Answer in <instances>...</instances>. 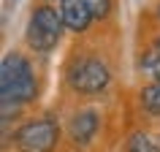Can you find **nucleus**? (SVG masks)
I'll use <instances>...</instances> for the list:
<instances>
[{
    "label": "nucleus",
    "instance_id": "1",
    "mask_svg": "<svg viewBox=\"0 0 160 152\" xmlns=\"http://www.w3.org/2000/svg\"><path fill=\"white\" fill-rule=\"evenodd\" d=\"M35 98H38V76L33 63L17 49L6 52L0 63V103L22 109Z\"/></svg>",
    "mask_w": 160,
    "mask_h": 152
},
{
    "label": "nucleus",
    "instance_id": "2",
    "mask_svg": "<svg viewBox=\"0 0 160 152\" xmlns=\"http://www.w3.org/2000/svg\"><path fill=\"white\" fill-rule=\"evenodd\" d=\"M62 33H65V22H62V14L54 3L33 6L30 17H27V25H25L27 49L35 52V54H49L62 41Z\"/></svg>",
    "mask_w": 160,
    "mask_h": 152
},
{
    "label": "nucleus",
    "instance_id": "3",
    "mask_svg": "<svg viewBox=\"0 0 160 152\" xmlns=\"http://www.w3.org/2000/svg\"><path fill=\"white\" fill-rule=\"evenodd\" d=\"M65 82L76 95H101L111 84V68L106 65V60L95 57V54L73 57L68 65Z\"/></svg>",
    "mask_w": 160,
    "mask_h": 152
},
{
    "label": "nucleus",
    "instance_id": "4",
    "mask_svg": "<svg viewBox=\"0 0 160 152\" xmlns=\"http://www.w3.org/2000/svg\"><path fill=\"white\" fill-rule=\"evenodd\" d=\"M60 144V125L49 117L27 119L14 130V147L19 152H54Z\"/></svg>",
    "mask_w": 160,
    "mask_h": 152
},
{
    "label": "nucleus",
    "instance_id": "5",
    "mask_svg": "<svg viewBox=\"0 0 160 152\" xmlns=\"http://www.w3.org/2000/svg\"><path fill=\"white\" fill-rule=\"evenodd\" d=\"M101 128V114L95 109H82L68 119V136L76 147H87Z\"/></svg>",
    "mask_w": 160,
    "mask_h": 152
},
{
    "label": "nucleus",
    "instance_id": "6",
    "mask_svg": "<svg viewBox=\"0 0 160 152\" xmlns=\"http://www.w3.org/2000/svg\"><path fill=\"white\" fill-rule=\"evenodd\" d=\"M57 8L62 14L65 30H71V33H87V27L95 22L87 0H60Z\"/></svg>",
    "mask_w": 160,
    "mask_h": 152
},
{
    "label": "nucleus",
    "instance_id": "7",
    "mask_svg": "<svg viewBox=\"0 0 160 152\" xmlns=\"http://www.w3.org/2000/svg\"><path fill=\"white\" fill-rule=\"evenodd\" d=\"M138 103L147 114L160 117V82H149L138 90Z\"/></svg>",
    "mask_w": 160,
    "mask_h": 152
},
{
    "label": "nucleus",
    "instance_id": "8",
    "mask_svg": "<svg viewBox=\"0 0 160 152\" xmlns=\"http://www.w3.org/2000/svg\"><path fill=\"white\" fill-rule=\"evenodd\" d=\"M138 71L144 76H149L152 82H160V52L158 49H147L141 52V57H138Z\"/></svg>",
    "mask_w": 160,
    "mask_h": 152
},
{
    "label": "nucleus",
    "instance_id": "9",
    "mask_svg": "<svg viewBox=\"0 0 160 152\" xmlns=\"http://www.w3.org/2000/svg\"><path fill=\"white\" fill-rule=\"evenodd\" d=\"M125 152H158V141H155V136L144 133V130H136V133L128 136Z\"/></svg>",
    "mask_w": 160,
    "mask_h": 152
},
{
    "label": "nucleus",
    "instance_id": "10",
    "mask_svg": "<svg viewBox=\"0 0 160 152\" xmlns=\"http://www.w3.org/2000/svg\"><path fill=\"white\" fill-rule=\"evenodd\" d=\"M90 3V11H92L95 22H103V19L111 17V11H114V0H87Z\"/></svg>",
    "mask_w": 160,
    "mask_h": 152
},
{
    "label": "nucleus",
    "instance_id": "11",
    "mask_svg": "<svg viewBox=\"0 0 160 152\" xmlns=\"http://www.w3.org/2000/svg\"><path fill=\"white\" fill-rule=\"evenodd\" d=\"M152 49H158V52H160V33L152 35Z\"/></svg>",
    "mask_w": 160,
    "mask_h": 152
},
{
    "label": "nucleus",
    "instance_id": "12",
    "mask_svg": "<svg viewBox=\"0 0 160 152\" xmlns=\"http://www.w3.org/2000/svg\"><path fill=\"white\" fill-rule=\"evenodd\" d=\"M155 141H158V152H160V136H155Z\"/></svg>",
    "mask_w": 160,
    "mask_h": 152
},
{
    "label": "nucleus",
    "instance_id": "13",
    "mask_svg": "<svg viewBox=\"0 0 160 152\" xmlns=\"http://www.w3.org/2000/svg\"><path fill=\"white\" fill-rule=\"evenodd\" d=\"M41 3H54V0H41Z\"/></svg>",
    "mask_w": 160,
    "mask_h": 152
},
{
    "label": "nucleus",
    "instance_id": "14",
    "mask_svg": "<svg viewBox=\"0 0 160 152\" xmlns=\"http://www.w3.org/2000/svg\"><path fill=\"white\" fill-rule=\"evenodd\" d=\"M158 19H160V6H158Z\"/></svg>",
    "mask_w": 160,
    "mask_h": 152
}]
</instances>
